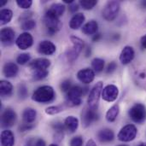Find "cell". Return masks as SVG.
Masks as SVG:
<instances>
[{
	"instance_id": "9",
	"label": "cell",
	"mask_w": 146,
	"mask_h": 146,
	"mask_svg": "<svg viewBox=\"0 0 146 146\" xmlns=\"http://www.w3.org/2000/svg\"><path fill=\"white\" fill-rule=\"evenodd\" d=\"M16 113L10 108L6 109L1 115V125L3 127H11L16 121Z\"/></svg>"
},
{
	"instance_id": "16",
	"label": "cell",
	"mask_w": 146,
	"mask_h": 146,
	"mask_svg": "<svg viewBox=\"0 0 146 146\" xmlns=\"http://www.w3.org/2000/svg\"><path fill=\"white\" fill-rule=\"evenodd\" d=\"M50 66V61L46 58H37L29 63V67L34 71L47 70V68Z\"/></svg>"
},
{
	"instance_id": "41",
	"label": "cell",
	"mask_w": 146,
	"mask_h": 146,
	"mask_svg": "<svg viewBox=\"0 0 146 146\" xmlns=\"http://www.w3.org/2000/svg\"><path fill=\"white\" fill-rule=\"evenodd\" d=\"M78 7H79V5L77 3H73L69 4V10H70V12H72V13L76 12L78 10V9H79Z\"/></svg>"
},
{
	"instance_id": "43",
	"label": "cell",
	"mask_w": 146,
	"mask_h": 146,
	"mask_svg": "<svg viewBox=\"0 0 146 146\" xmlns=\"http://www.w3.org/2000/svg\"><path fill=\"white\" fill-rule=\"evenodd\" d=\"M35 146H45V142L42 139H38L35 142Z\"/></svg>"
},
{
	"instance_id": "51",
	"label": "cell",
	"mask_w": 146,
	"mask_h": 146,
	"mask_svg": "<svg viewBox=\"0 0 146 146\" xmlns=\"http://www.w3.org/2000/svg\"><path fill=\"white\" fill-rule=\"evenodd\" d=\"M139 146H146L145 143H142V144H140Z\"/></svg>"
},
{
	"instance_id": "49",
	"label": "cell",
	"mask_w": 146,
	"mask_h": 146,
	"mask_svg": "<svg viewBox=\"0 0 146 146\" xmlns=\"http://www.w3.org/2000/svg\"><path fill=\"white\" fill-rule=\"evenodd\" d=\"M6 3H7V1H6V0H3V1H1V2H0V6H1V7H3V5H5Z\"/></svg>"
},
{
	"instance_id": "8",
	"label": "cell",
	"mask_w": 146,
	"mask_h": 146,
	"mask_svg": "<svg viewBox=\"0 0 146 146\" xmlns=\"http://www.w3.org/2000/svg\"><path fill=\"white\" fill-rule=\"evenodd\" d=\"M43 21L47 29V33L50 35H53L56 33L62 27V22L58 18H55V17L44 15Z\"/></svg>"
},
{
	"instance_id": "20",
	"label": "cell",
	"mask_w": 146,
	"mask_h": 146,
	"mask_svg": "<svg viewBox=\"0 0 146 146\" xmlns=\"http://www.w3.org/2000/svg\"><path fill=\"white\" fill-rule=\"evenodd\" d=\"M85 15L82 13H76L73 15L71 20L69 21V27L73 30H77L79 29L83 22L85 21Z\"/></svg>"
},
{
	"instance_id": "4",
	"label": "cell",
	"mask_w": 146,
	"mask_h": 146,
	"mask_svg": "<svg viewBox=\"0 0 146 146\" xmlns=\"http://www.w3.org/2000/svg\"><path fill=\"white\" fill-rule=\"evenodd\" d=\"M128 115L133 121L142 124L146 120V107L142 104H135L129 110Z\"/></svg>"
},
{
	"instance_id": "27",
	"label": "cell",
	"mask_w": 146,
	"mask_h": 146,
	"mask_svg": "<svg viewBox=\"0 0 146 146\" xmlns=\"http://www.w3.org/2000/svg\"><path fill=\"white\" fill-rule=\"evenodd\" d=\"M120 112V107L118 104L112 106L106 113V120L109 122H113L116 120Z\"/></svg>"
},
{
	"instance_id": "14",
	"label": "cell",
	"mask_w": 146,
	"mask_h": 146,
	"mask_svg": "<svg viewBox=\"0 0 146 146\" xmlns=\"http://www.w3.org/2000/svg\"><path fill=\"white\" fill-rule=\"evenodd\" d=\"M15 33L11 27H4L1 30L0 38L1 42L4 45H10L15 39Z\"/></svg>"
},
{
	"instance_id": "15",
	"label": "cell",
	"mask_w": 146,
	"mask_h": 146,
	"mask_svg": "<svg viewBox=\"0 0 146 146\" xmlns=\"http://www.w3.org/2000/svg\"><path fill=\"white\" fill-rule=\"evenodd\" d=\"M135 56V51L131 46H125L120 55V61L122 64H129Z\"/></svg>"
},
{
	"instance_id": "12",
	"label": "cell",
	"mask_w": 146,
	"mask_h": 146,
	"mask_svg": "<svg viewBox=\"0 0 146 146\" xmlns=\"http://www.w3.org/2000/svg\"><path fill=\"white\" fill-rule=\"evenodd\" d=\"M15 44L20 50H27L30 48L33 44V38L29 33H22L18 36L15 40Z\"/></svg>"
},
{
	"instance_id": "44",
	"label": "cell",
	"mask_w": 146,
	"mask_h": 146,
	"mask_svg": "<svg viewBox=\"0 0 146 146\" xmlns=\"http://www.w3.org/2000/svg\"><path fill=\"white\" fill-rule=\"evenodd\" d=\"M140 43H141V45L144 49H146V34L144 35L142 38H141V40H140Z\"/></svg>"
},
{
	"instance_id": "18",
	"label": "cell",
	"mask_w": 146,
	"mask_h": 146,
	"mask_svg": "<svg viewBox=\"0 0 146 146\" xmlns=\"http://www.w3.org/2000/svg\"><path fill=\"white\" fill-rule=\"evenodd\" d=\"M65 9L66 8L62 3H54L50 7V9L47 10L45 15L59 19V17L62 16L65 12Z\"/></svg>"
},
{
	"instance_id": "48",
	"label": "cell",
	"mask_w": 146,
	"mask_h": 146,
	"mask_svg": "<svg viewBox=\"0 0 146 146\" xmlns=\"http://www.w3.org/2000/svg\"><path fill=\"white\" fill-rule=\"evenodd\" d=\"M74 0H63V2H64V3H69V4H71V3H74Z\"/></svg>"
},
{
	"instance_id": "38",
	"label": "cell",
	"mask_w": 146,
	"mask_h": 146,
	"mask_svg": "<svg viewBox=\"0 0 146 146\" xmlns=\"http://www.w3.org/2000/svg\"><path fill=\"white\" fill-rule=\"evenodd\" d=\"M83 145V139L80 136L74 137L70 141V146H82Z\"/></svg>"
},
{
	"instance_id": "40",
	"label": "cell",
	"mask_w": 146,
	"mask_h": 146,
	"mask_svg": "<svg viewBox=\"0 0 146 146\" xmlns=\"http://www.w3.org/2000/svg\"><path fill=\"white\" fill-rule=\"evenodd\" d=\"M116 68H117V64L115 62H112L109 63V65L107 66L106 73L107 74H112L116 70Z\"/></svg>"
},
{
	"instance_id": "29",
	"label": "cell",
	"mask_w": 146,
	"mask_h": 146,
	"mask_svg": "<svg viewBox=\"0 0 146 146\" xmlns=\"http://www.w3.org/2000/svg\"><path fill=\"white\" fill-rule=\"evenodd\" d=\"M92 67L97 73H100L104 68V61L101 58H94L92 61Z\"/></svg>"
},
{
	"instance_id": "52",
	"label": "cell",
	"mask_w": 146,
	"mask_h": 146,
	"mask_svg": "<svg viewBox=\"0 0 146 146\" xmlns=\"http://www.w3.org/2000/svg\"><path fill=\"white\" fill-rule=\"evenodd\" d=\"M49 146H58V145H55V144H52V145H50Z\"/></svg>"
},
{
	"instance_id": "26",
	"label": "cell",
	"mask_w": 146,
	"mask_h": 146,
	"mask_svg": "<svg viewBox=\"0 0 146 146\" xmlns=\"http://www.w3.org/2000/svg\"><path fill=\"white\" fill-rule=\"evenodd\" d=\"M13 92V86L7 80L0 81V94L2 97H9Z\"/></svg>"
},
{
	"instance_id": "28",
	"label": "cell",
	"mask_w": 146,
	"mask_h": 146,
	"mask_svg": "<svg viewBox=\"0 0 146 146\" xmlns=\"http://www.w3.org/2000/svg\"><path fill=\"white\" fill-rule=\"evenodd\" d=\"M13 17L12 10L9 9H3L0 12V23L1 25H5L9 23Z\"/></svg>"
},
{
	"instance_id": "50",
	"label": "cell",
	"mask_w": 146,
	"mask_h": 146,
	"mask_svg": "<svg viewBox=\"0 0 146 146\" xmlns=\"http://www.w3.org/2000/svg\"><path fill=\"white\" fill-rule=\"evenodd\" d=\"M141 4H142V6H143L144 8H146V1H142Z\"/></svg>"
},
{
	"instance_id": "30",
	"label": "cell",
	"mask_w": 146,
	"mask_h": 146,
	"mask_svg": "<svg viewBox=\"0 0 146 146\" xmlns=\"http://www.w3.org/2000/svg\"><path fill=\"white\" fill-rule=\"evenodd\" d=\"M97 3H98L97 0H81V1H80V4L81 5V7L86 10L93 9L97 5Z\"/></svg>"
},
{
	"instance_id": "42",
	"label": "cell",
	"mask_w": 146,
	"mask_h": 146,
	"mask_svg": "<svg viewBox=\"0 0 146 146\" xmlns=\"http://www.w3.org/2000/svg\"><path fill=\"white\" fill-rule=\"evenodd\" d=\"M31 128H33V126H31V125H28V124H24L22 127H21V132H24V131H27V130H29V129H31Z\"/></svg>"
},
{
	"instance_id": "17",
	"label": "cell",
	"mask_w": 146,
	"mask_h": 146,
	"mask_svg": "<svg viewBox=\"0 0 146 146\" xmlns=\"http://www.w3.org/2000/svg\"><path fill=\"white\" fill-rule=\"evenodd\" d=\"M56 45L49 40L41 41L38 44V51L46 56L52 55L56 51Z\"/></svg>"
},
{
	"instance_id": "34",
	"label": "cell",
	"mask_w": 146,
	"mask_h": 146,
	"mask_svg": "<svg viewBox=\"0 0 146 146\" xmlns=\"http://www.w3.org/2000/svg\"><path fill=\"white\" fill-rule=\"evenodd\" d=\"M49 72L48 70H38V71H34L33 73V80H40L44 79L47 75H48Z\"/></svg>"
},
{
	"instance_id": "7",
	"label": "cell",
	"mask_w": 146,
	"mask_h": 146,
	"mask_svg": "<svg viewBox=\"0 0 146 146\" xmlns=\"http://www.w3.org/2000/svg\"><path fill=\"white\" fill-rule=\"evenodd\" d=\"M120 11V3L117 1H110L103 10V16L106 21H114Z\"/></svg>"
},
{
	"instance_id": "19",
	"label": "cell",
	"mask_w": 146,
	"mask_h": 146,
	"mask_svg": "<svg viewBox=\"0 0 146 146\" xmlns=\"http://www.w3.org/2000/svg\"><path fill=\"white\" fill-rule=\"evenodd\" d=\"M19 68L17 65L14 62H7L4 64L3 68V74L7 78L15 77L18 74Z\"/></svg>"
},
{
	"instance_id": "3",
	"label": "cell",
	"mask_w": 146,
	"mask_h": 146,
	"mask_svg": "<svg viewBox=\"0 0 146 146\" xmlns=\"http://www.w3.org/2000/svg\"><path fill=\"white\" fill-rule=\"evenodd\" d=\"M102 92H103V82L99 81L91 90V92H90L88 99H87V107L88 108H90L93 110H98Z\"/></svg>"
},
{
	"instance_id": "25",
	"label": "cell",
	"mask_w": 146,
	"mask_h": 146,
	"mask_svg": "<svg viewBox=\"0 0 146 146\" xmlns=\"http://www.w3.org/2000/svg\"><path fill=\"white\" fill-rule=\"evenodd\" d=\"M64 125L66 128L70 132V133H74L78 127H79V120L74 117V116H68L65 119Z\"/></svg>"
},
{
	"instance_id": "39",
	"label": "cell",
	"mask_w": 146,
	"mask_h": 146,
	"mask_svg": "<svg viewBox=\"0 0 146 146\" xmlns=\"http://www.w3.org/2000/svg\"><path fill=\"white\" fill-rule=\"evenodd\" d=\"M52 127L54 128V130L58 133H62L65 128V125H63L61 122H56L52 125Z\"/></svg>"
},
{
	"instance_id": "5",
	"label": "cell",
	"mask_w": 146,
	"mask_h": 146,
	"mask_svg": "<svg viewBox=\"0 0 146 146\" xmlns=\"http://www.w3.org/2000/svg\"><path fill=\"white\" fill-rule=\"evenodd\" d=\"M84 95L83 89L79 86H74L67 93V104L69 107L79 106L81 104V97Z\"/></svg>"
},
{
	"instance_id": "6",
	"label": "cell",
	"mask_w": 146,
	"mask_h": 146,
	"mask_svg": "<svg viewBox=\"0 0 146 146\" xmlns=\"http://www.w3.org/2000/svg\"><path fill=\"white\" fill-rule=\"evenodd\" d=\"M137 133V127L133 124H127L119 132L118 139L121 142H131L136 138Z\"/></svg>"
},
{
	"instance_id": "36",
	"label": "cell",
	"mask_w": 146,
	"mask_h": 146,
	"mask_svg": "<svg viewBox=\"0 0 146 146\" xmlns=\"http://www.w3.org/2000/svg\"><path fill=\"white\" fill-rule=\"evenodd\" d=\"M16 3L20 8L26 9H29L32 6L33 1L32 0H16Z\"/></svg>"
},
{
	"instance_id": "53",
	"label": "cell",
	"mask_w": 146,
	"mask_h": 146,
	"mask_svg": "<svg viewBox=\"0 0 146 146\" xmlns=\"http://www.w3.org/2000/svg\"><path fill=\"white\" fill-rule=\"evenodd\" d=\"M118 146H128V145H118Z\"/></svg>"
},
{
	"instance_id": "32",
	"label": "cell",
	"mask_w": 146,
	"mask_h": 146,
	"mask_svg": "<svg viewBox=\"0 0 146 146\" xmlns=\"http://www.w3.org/2000/svg\"><path fill=\"white\" fill-rule=\"evenodd\" d=\"M36 27V21L34 20H27L22 22L21 24V29L25 30V31H29L33 29Z\"/></svg>"
},
{
	"instance_id": "23",
	"label": "cell",
	"mask_w": 146,
	"mask_h": 146,
	"mask_svg": "<svg viewBox=\"0 0 146 146\" xmlns=\"http://www.w3.org/2000/svg\"><path fill=\"white\" fill-rule=\"evenodd\" d=\"M98 30V24L94 20L88 21L82 27V33L86 35H95Z\"/></svg>"
},
{
	"instance_id": "33",
	"label": "cell",
	"mask_w": 146,
	"mask_h": 146,
	"mask_svg": "<svg viewBox=\"0 0 146 146\" xmlns=\"http://www.w3.org/2000/svg\"><path fill=\"white\" fill-rule=\"evenodd\" d=\"M63 111V107L62 106H50L49 108H47L45 110V113L47 115H56L60 112Z\"/></svg>"
},
{
	"instance_id": "13",
	"label": "cell",
	"mask_w": 146,
	"mask_h": 146,
	"mask_svg": "<svg viewBox=\"0 0 146 146\" xmlns=\"http://www.w3.org/2000/svg\"><path fill=\"white\" fill-rule=\"evenodd\" d=\"M77 78L83 84H90L95 79V72L91 68H83L77 73Z\"/></svg>"
},
{
	"instance_id": "45",
	"label": "cell",
	"mask_w": 146,
	"mask_h": 146,
	"mask_svg": "<svg viewBox=\"0 0 146 146\" xmlns=\"http://www.w3.org/2000/svg\"><path fill=\"white\" fill-rule=\"evenodd\" d=\"M101 38V34L100 33H96L95 35H93V38H92V41H98Z\"/></svg>"
},
{
	"instance_id": "37",
	"label": "cell",
	"mask_w": 146,
	"mask_h": 146,
	"mask_svg": "<svg viewBox=\"0 0 146 146\" xmlns=\"http://www.w3.org/2000/svg\"><path fill=\"white\" fill-rule=\"evenodd\" d=\"M71 88H72V86H71V81L70 80H66L62 82V84H61V91L62 92H67L68 93Z\"/></svg>"
},
{
	"instance_id": "46",
	"label": "cell",
	"mask_w": 146,
	"mask_h": 146,
	"mask_svg": "<svg viewBox=\"0 0 146 146\" xmlns=\"http://www.w3.org/2000/svg\"><path fill=\"white\" fill-rule=\"evenodd\" d=\"M86 146H97V145H96V143L94 142L93 139H90V140H88V142H87Z\"/></svg>"
},
{
	"instance_id": "24",
	"label": "cell",
	"mask_w": 146,
	"mask_h": 146,
	"mask_svg": "<svg viewBox=\"0 0 146 146\" xmlns=\"http://www.w3.org/2000/svg\"><path fill=\"white\" fill-rule=\"evenodd\" d=\"M36 116H37V111L34 109H32V108L26 109L22 113L23 121L26 124H28V125H31L35 121Z\"/></svg>"
},
{
	"instance_id": "1",
	"label": "cell",
	"mask_w": 146,
	"mask_h": 146,
	"mask_svg": "<svg viewBox=\"0 0 146 146\" xmlns=\"http://www.w3.org/2000/svg\"><path fill=\"white\" fill-rule=\"evenodd\" d=\"M55 98V91L50 86H43L35 90L32 96V99L37 103L47 104Z\"/></svg>"
},
{
	"instance_id": "10",
	"label": "cell",
	"mask_w": 146,
	"mask_h": 146,
	"mask_svg": "<svg viewBox=\"0 0 146 146\" xmlns=\"http://www.w3.org/2000/svg\"><path fill=\"white\" fill-rule=\"evenodd\" d=\"M119 96V89L115 85H108L106 86L102 92V98L104 100L107 102H114L117 99Z\"/></svg>"
},
{
	"instance_id": "2",
	"label": "cell",
	"mask_w": 146,
	"mask_h": 146,
	"mask_svg": "<svg viewBox=\"0 0 146 146\" xmlns=\"http://www.w3.org/2000/svg\"><path fill=\"white\" fill-rule=\"evenodd\" d=\"M70 40L73 44V47H72V49H70L67 51L66 55H67L68 60L69 62H73L78 58L79 55L84 49L85 44L81 38H80L79 37H76V36H71Z\"/></svg>"
},
{
	"instance_id": "35",
	"label": "cell",
	"mask_w": 146,
	"mask_h": 146,
	"mask_svg": "<svg viewBox=\"0 0 146 146\" xmlns=\"http://www.w3.org/2000/svg\"><path fill=\"white\" fill-rule=\"evenodd\" d=\"M27 95H28V92H27V86L24 84L20 85L19 87H18V96H19V98H21V99H25V98H27Z\"/></svg>"
},
{
	"instance_id": "11",
	"label": "cell",
	"mask_w": 146,
	"mask_h": 146,
	"mask_svg": "<svg viewBox=\"0 0 146 146\" xmlns=\"http://www.w3.org/2000/svg\"><path fill=\"white\" fill-rule=\"evenodd\" d=\"M98 116L99 115L97 110H93L88 107H86L81 114V119L84 127H87L90 125H92V122L96 121L98 119Z\"/></svg>"
},
{
	"instance_id": "31",
	"label": "cell",
	"mask_w": 146,
	"mask_h": 146,
	"mask_svg": "<svg viewBox=\"0 0 146 146\" xmlns=\"http://www.w3.org/2000/svg\"><path fill=\"white\" fill-rule=\"evenodd\" d=\"M31 59V56L28 53H22L20 54L17 58H16V62L20 65H24L26 63H27Z\"/></svg>"
},
{
	"instance_id": "22",
	"label": "cell",
	"mask_w": 146,
	"mask_h": 146,
	"mask_svg": "<svg viewBox=\"0 0 146 146\" xmlns=\"http://www.w3.org/2000/svg\"><path fill=\"white\" fill-rule=\"evenodd\" d=\"M114 138H115L114 132L108 128L100 130L98 133V139L102 143H110L114 139Z\"/></svg>"
},
{
	"instance_id": "21",
	"label": "cell",
	"mask_w": 146,
	"mask_h": 146,
	"mask_svg": "<svg viewBox=\"0 0 146 146\" xmlns=\"http://www.w3.org/2000/svg\"><path fill=\"white\" fill-rule=\"evenodd\" d=\"M1 145L2 146H14L15 136L9 130H4L1 133Z\"/></svg>"
},
{
	"instance_id": "47",
	"label": "cell",
	"mask_w": 146,
	"mask_h": 146,
	"mask_svg": "<svg viewBox=\"0 0 146 146\" xmlns=\"http://www.w3.org/2000/svg\"><path fill=\"white\" fill-rule=\"evenodd\" d=\"M91 55V49L87 48L86 49V56H89Z\"/></svg>"
}]
</instances>
